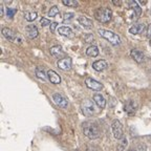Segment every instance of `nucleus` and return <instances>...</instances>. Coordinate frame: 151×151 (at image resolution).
<instances>
[{
    "instance_id": "obj_1",
    "label": "nucleus",
    "mask_w": 151,
    "mask_h": 151,
    "mask_svg": "<svg viewBox=\"0 0 151 151\" xmlns=\"http://www.w3.org/2000/svg\"><path fill=\"white\" fill-rule=\"evenodd\" d=\"M83 133L85 137H88L89 139H96L99 137L100 135V129L98 125L93 122H87L83 123Z\"/></svg>"
},
{
    "instance_id": "obj_2",
    "label": "nucleus",
    "mask_w": 151,
    "mask_h": 151,
    "mask_svg": "<svg viewBox=\"0 0 151 151\" xmlns=\"http://www.w3.org/2000/svg\"><path fill=\"white\" fill-rule=\"evenodd\" d=\"M94 18L102 23H107L112 19V12L108 7H100L94 12Z\"/></svg>"
},
{
    "instance_id": "obj_3",
    "label": "nucleus",
    "mask_w": 151,
    "mask_h": 151,
    "mask_svg": "<svg viewBox=\"0 0 151 151\" xmlns=\"http://www.w3.org/2000/svg\"><path fill=\"white\" fill-rule=\"evenodd\" d=\"M99 35L102 38L106 39L108 42H110L112 45H120L121 44V38L116 33H113L111 31H107V29H99L98 31Z\"/></svg>"
},
{
    "instance_id": "obj_4",
    "label": "nucleus",
    "mask_w": 151,
    "mask_h": 151,
    "mask_svg": "<svg viewBox=\"0 0 151 151\" xmlns=\"http://www.w3.org/2000/svg\"><path fill=\"white\" fill-rule=\"evenodd\" d=\"M81 110L85 116H92L96 113V106L94 103L90 99H85L81 103Z\"/></svg>"
},
{
    "instance_id": "obj_5",
    "label": "nucleus",
    "mask_w": 151,
    "mask_h": 151,
    "mask_svg": "<svg viewBox=\"0 0 151 151\" xmlns=\"http://www.w3.org/2000/svg\"><path fill=\"white\" fill-rule=\"evenodd\" d=\"M2 35L3 37L6 39V40L11 41V42H15V43H21L22 42V38L19 36V34L15 33L13 29L9 27H3L2 28Z\"/></svg>"
},
{
    "instance_id": "obj_6",
    "label": "nucleus",
    "mask_w": 151,
    "mask_h": 151,
    "mask_svg": "<svg viewBox=\"0 0 151 151\" xmlns=\"http://www.w3.org/2000/svg\"><path fill=\"white\" fill-rule=\"evenodd\" d=\"M111 131H112L113 137H116V139L121 141L124 137V130H123V125L120 121L116 120L113 121L111 124Z\"/></svg>"
},
{
    "instance_id": "obj_7",
    "label": "nucleus",
    "mask_w": 151,
    "mask_h": 151,
    "mask_svg": "<svg viewBox=\"0 0 151 151\" xmlns=\"http://www.w3.org/2000/svg\"><path fill=\"white\" fill-rule=\"evenodd\" d=\"M52 100H54L55 103L58 105L61 108H66L68 106V100L66 99L62 93H59V92H55L52 94Z\"/></svg>"
},
{
    "instance_id": "obj_8",
    "label": "nucleus",
    "mask_w": 151,
    "mask_h": 151,
    "mask_svg": "<svg viewBox=\"0 0 151 151\" xmlns=\"http://www.w3.org/2000/svg\"><path fill=\"white\" fill-rule=\"evenodd\" d=\"M85 84L89 89L94 90V91H99V90H102V88H103V85H102L101 82L94 80L92 78H89V77L85 79Z\"/></svg>"
},
{
    "instance_id": "obj_9",
    "label": "nucleus",
    "mask_w": 151,
    "mask_h": 151,
    "mask_svg": "<svg viewBox=\"0 0 151 151\" xmlns=\"http://www.w3.org/2000/svg\"><path fill=\"white\" fill-rule=\"evenodd\" d=\"M71 66H73V61L70 58H63V59H60L58 61V67L61 70L68 71L71 69Z\"/></svg>"
},
{
    "instance_id": "obj_10",
    "label": "nucleus",
    "mask_w": 151,
    "mask_h": 151,
    "mask_svg": "<svg viewBox=\"0 0 151 151\" xmlns=\"http://www.w3.org/2000/svg\"><path fill=\"white\" fill-rule=\"evenodd\" d=\"M147 28V26L144 23H135L129 28V33L132 35H139L143 34L144 31Z\"/></svg>"
},
{
    "instance_id": "obj_11",
    "label": "nucleus",
    "mask_w": 151,
    "mask_h": 151,
    "mask_svg": "<svg viewBox=\"0 0 151 151\" xmlns=\"http://www.w3.org/2000/svg\"><path fill=\"white\" fill-rule=\"evenodd\" d=\"M25 34L29 39H35V38H37L38 35H39V31H38V28L36 25H34V24H29V25L26 26Z\"/></svg>"
},
{
    "instance_id": "obj_12",
    "label": "nucleus",
    "mask_w": 151,
    "mask_h": 151,
    "mask_svg": "<svg viewBox=\"0 0 151 151\" xmlns=\"http://www.w3.org/2000/svg\"><path fill=\"white\" fill-rule=\"evenodd\" d=\"M50 52L55 58H58V59L61 58V59H63L62 57L64 56V52H63V50H62L61 45H54V46H52L50 50Z\"/></svg>"
},
{
    "instance_id": "obj_13",
    "label": "nucleus",
    "mask_w": 151,
    "mask_h": 151,
    "mask_svg": "<svg viewBox=\"0 0 151 151\" xmlns=\"http://www.w3.org/2000/svg\"><path fill=\"white\" fill-rule=\"evenodd\" d=\"M130 56L133 60H134L137 63H142V62L145 61V56L144 54L139 50H132L130 52Z\"/></svg>"
},
{
    "instance_id": "obj_14",
    "label": "nucleus",
    "mask_w": 151,
    "mask_h": 151,
    "mask_svg": "<svg viewBox=\"0 0 151 151\" xmlns=\"http://www.w3.org/2000/svg\"><path fill=\"white\" fill-rule=\"evenodd\" d=\"M107 66H108L107 62L105 61V60H103V59L98 60V61H96V62H93V63H92V68H93L96 71L105 70V69L107 68Z\"/></svg>"
},
{
    "instance_id": "obj_15",
    "label": "nucleus",
    "mask_w": 151,
    "mask_h": 151,
    "mask_svg": "<svg viewBox=\"0 0 151 151\" xmlns=\"http://www.w3.org/2000/svg\"><path fill=\"white\" fill-rule=\"evenodd\" d=\"M58 32H59L60 35L64 36V37H68V38H73V32L69 26H66V25H62V26H59L58 28Z\"/></svg>"
},
{
    "instance_id": "obj_16",
    "label": "nucleus",
    "mask_w": 151,
    "mask_h": 151,
    "mask_svg": "<svg viewBox=\"0 0 151 151\" xmlns=\"http://www.w3.org/2000/svg\"><path fill=\"white\" fill-rule=\"evenodd\" d=\"M93 101H94V103L97 104V106H99L100 108H102V109L105 108V106H106V100H105V98H104L101 93H94Z\"/></svg>"
},
{
    "instance_id": "obj_17",
    "label": "nucleus",
    "mask_w": 151,
    "mask_h": 151,
    "mask_svg": "<svg viewBox=\"0 0 151 151\" xmlns=\"http://www.w3.org/2000/svg\"><path fill=\"white\" fill-rule=\"evenodd\" d=\"M47 78H48V80H50L52 84H60V82H61L60 76L55 70H52V69L47 71Z\"/></svg>"
},
{
    "instance_id": "obj_18",
    "label": "nucleus",
    "mask_w": 151,
    "mask_h": 151,
    "mask_svg": "<svg viewBox=\"0 0 151 151\" xmlns=\"http://www.w3.org/2000/svg\"><path fill=\"white\" fill-rule=\"evenodd\" d=\"M78 22L85 28H91L92 26H93V22H92L89 18H87V17H85V16L79 17Z\"/></svg>"
},
{
    "instance_id": "obj_19",
    "label": "nucleus",
    "mask_w": 151,
    "mask_h": 151,
    "mask_svg": "<svg viewBox=\"0 0 151 151\" xmlns=\"http://www.w3.org/2000/svg\"><path fill=\"white\" fill-rule=\"evenodd\" d=\"M128 6H129L130 9H131L132 11H133L134 15H137V16H139V15L142 14V9H141V7H139V3H137V1H133V0L129 1V3H128Z\"/></svg>"
},
{
    "instance_id": "obj_20",
    "label": "nucleus",
    "mask_w": 151,
    "mask_h": 151,
    "mask_svg": "<svg viewBox=\"0 0 151 151\" xmlns=\"http://www.w3.org/2000/svg\"><path fill=\"white\" fill-rule=\"evenodd\" d=\"M99 48H98V46H96V45H90V46L87 47V50H86V55H87L88 57H91V58H93V57H97L98 55H99Z\"/></svg>"
},
{
    "instance_id": "obj_21",
    "label": "nucleus",
    "mask_w": 151,
    "mask_h": 151,
    "mask_svg": "<svg viewBox=\"0 0 151 151\" xmlns=\"http://www.w3.org/2000/svg\"><path fill=\"white\" fill-rule=\"evenodd\" d=\"M125 111L126 112H135L137 111V104L133 101H129L127 102V104L125 105Z\"/></svg>"
},
{
    "instance_id": "obj_22",
    "label": "nucleus",
    "mask_w": 151,
    "mask_h": 151,
    "mask_svg": "<svg viewBox=\"0 0 151 151\" xmlns=\"http://www.w3.org/2000/svg\"><path fill=\"white\" fill-rule=\"evenodd\" d=\"M36 77H37L38 79H40V80L42 81H45L47 79V76L45 75V71L43 68H40V67H38V68H36Z\"/></svg>"
},
{
    "instance_id": "obj_23",
    "label": "nucleus",
    "mask_w": 151,
    "mask_h": 151,
    "mask_svg": "<svg viewBox=\"0 0 151 151\" xmlns=\"http://www.w3.org/2000/svg\"><path fill=\"white\" fill-rule=\"evenodd\" d=\"M62 3L65 6H69V7H77L79 5L78 1H76V0H62Z\"/></svg>"
},
{
    "instance_id": "obj_24",
    "label": "nucleus",
    "mask_w": 151,
    "mask_h": 151,
    "mask_svg": "<svg viewBox=\"0 0 151 151\" xmlns=\"http://www.w3.org/2000/svg\"><path fill=\"white\" fill-rule=\"evenodd\" d=\"M37 17H38V14L36 12H27L25 14V19L29 22L35 21L36 19H37Z\"/></svg>"
},
{
    "instance_id": "obj_25",
    "label": "nucleus",
    "mask_w": 151,
    "mask_h": 151,
    "mask_svg": "<svg viewBox=\"0 0 151 151\" xmlns=\"http://www.w3.org/2000/svg\"><path fill=\"white\" fill-rule=\"evenodd\" d=\"M60 11L59 9H58V6L57 5H54V6H52L50 9V11H48V17H55L57 16V15H59Z\"/></svg>"
},
{
    "instance_id": "obj_26",
    "label": "nucleus",
    "mask_w": 151,
    "mask_h": 151,
    "mask_svg": "<svg viewBox=\"0 0 151 151\" xmlns=\"http://www.w3.org/2000/svg\"><path fill=\"white\" fill-rule=\"evenodd\" d=\"M127 139H126L125 137H123L122 139H121V142H120V144H119V146H118V151H124L125 150V148H126V146H127Z\"/></svg>"
},
{
    "instance_id": "obj_27",
    "label": "nucleus",
    "mask_w": 151,
    "mask_h": 151,
    "mask_svg": "<svg viewBox=\"0 0 151 151\" xmlns=\"http://www.w3.org/2000/svg\"><path fill=\"white\" fill-rule=\"evenodd\" d=\"M75 17V14L73 13H64L63 15V19L64 21H69V20H71V19Z\"/></svg>"
},
{
    "instance_id": "obj_28",
    "label": "nucleus",
    "mask_w": 151,
    "mask_h": 151,
    "mask_svg": "<svg viewBox=\"0 0 151 151\" xmlns=\"http://www.w3.org/2000/svg\"><path fill=\"white\" fill-rule=\"evenodd\" d=\"M40 23H41V25H42L43 27H44V26L50 25V24H52V23H50V20H48V19H47V18H44V17H42V18H41Z\"/></svg>"
},
{
    "instance_id": "obj_29",
    "label": "nucleus",
    "mask_w": 151,
    "mask_h": 151,
    "mask_svg": "<svg viewBox=\"0 0 151 151\" xmlns=\"http://www.w3.org/2000/svg\"><path fill=\"white\" fill-rule=\"evenodd\" d=\"M15 13H16V9H6V15L9 17V18H12V17L15 15Z\"/></svg>"
},
{
    "instance_id": "obj_30",
    "label": "nucleus",
    "mask_w": 151,
    "mask_h": 151,
    "mask_svg": "<svg viewBox=\"0 0 151 151\" xmlns=\"http://www.w3.org/2000/svg\"><path fill=\"white\" fill-rule=\"evenodd\" d=\"M57 26H58V23H57V22H52V24H50V29L52 33H54V32L56 31Z\"/></svg>"
},
{
    "instance_id": "obj_31",
    "label": "nucleus",
    "mask_w": 151,
    "mask_h": 151,
    "mask_svg": "<svg viewBox=\"0 0 151 151\" xmlns=\"http://www.w3.org/2000/svg\"><path fill=\"white\" fill-rule=\"evenodd\" d=\"M146 36L151 39V24H149L146 28Z\"/></svg>"
},
{
    "instance_id": "obj_32",
    "label": "nucleus",
    "mask_w": 151,
    "mask_h": 151,
    "mask_svg": "<svg viewBox=\"0 0 151 151\" xmlns=\"http://www.w3.org/2000/svg\"><path fill=\"white\" fill-rule=\"evenodd\" d=\"M4 7H3V5L2 4H0V15L1 16H3V14H4Z\"/></svg>"
},
{
    "instance_id": "obj_33",
    "label": "nucleus",
    "mask_w": 151,
    "mask_h": 151,
    "mask_svg": "<svg viewBox=\"0 0 151 151\" xmlns=\"http://www.w3.org/2000/svg\"><path fill=\"white\" fill-rule=\"evenodd\" d=\"M112 3L116 6H120L121 5V1H118V0H112Z\"/></svg>"
},
{
    "instance_id": "obj_34",
    "label": "nucleus",
    "mask_w": 151,
    "mask_h": 151,
    "mask_svg": "<svg viewBox=\"0 0 151 151\" xmlns=\"http://www.w3.org/2000/svg\"><path fill=\"white\" fill-rule=\"evenodd\" d=\"M139 1H141V4H146V1H143V0H139Z\"/></svg>"
},
{
    "instance_id": "obj_35",
    "label": "nucleus",
    "mask_w": 151,
    "mask_h": 151,
    "mask_svg": "<svg viewBox=\"0 0 151 151\" xmlns=\"http://www.w3.org/2000/svg\"><path fill=\"white\" fill-rule=\"evenodd\" d=\"M128 151H137V150H135V149H130V150H128Z\"/></svg>"
},
{
    "instance_id": "obj_36",
    "label": "nucleus",
    "mask_w": 151,
    "mask_h": 151,
    "mask_svg": "<svg viewBox=\"0 0 151 151\" xmlns=\"http://www.w3.org/2000/svg\"><path fill=\"white\" fill-rule=\"evenodd\" d=\"M150 46H151V39H150Z\"/></svg>"
},
{
    "instance_id": "obj_37",
    "label": "nucleus",
    "mask_w": 151,
    "mask_h": 151,
    "mask_svg": "<svg viewBox=\"0 0 151 151\" xmlns=\"http://www.w3.org/2000/svg\"><path fill=\"white\" fill-rule=\"evenodd\" d=\"M150 71H151V68H150Z\"/></svg>"
}]
</instances>
